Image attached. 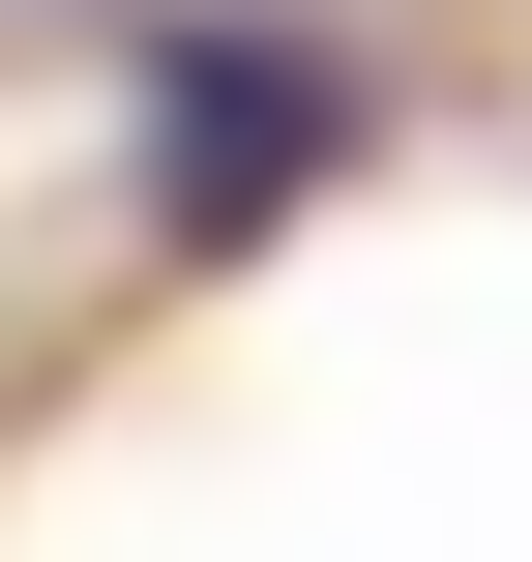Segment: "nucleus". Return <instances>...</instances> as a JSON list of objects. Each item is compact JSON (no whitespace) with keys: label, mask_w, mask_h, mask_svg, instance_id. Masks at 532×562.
Instances as JSON below:
<instances>
[{"label":"nucleus","mask_w":532,"mask_h":562,"mask_svg":"<svg viewBox=\"0 0 532 562\" xmlns=\"http://www.w3.org/2000/svg\"><path fill=\"white\" fill-rule=\"evenodd\" d=\"M385 148V89L326 59V30H148V237L207 267V237H267V207H326Z\"/></svg>","instance_id":"f257e3e1"}]
</instances>
